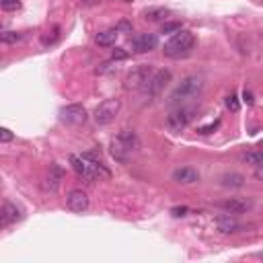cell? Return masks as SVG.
<instances>
[{
  "mask_svg": "<svg viewBox=\"0 0 263 263\" xmlns=\"http://www.w3.org/2000/svg\"><path fill=\"white\" fill-rule=\"evenodd\" d=\"M171 82V70H156L150 82L146 85V93H148V97H159V95L165 91V87Z\"/></svg>",
  "mask_w": 263,
  "mask_h": 263,
  "instance_id": "cell-7",
  "label": "cell"
},
{
  "mask_svg": "<svg viewBox=\"0 0 263 263\" xmlns=\"http://www.w3.org/2000/svg\"><path fill=\"white\" fill-rule=\"evenodd\" d=\"M173 179L177 183H183V185H191V183H197L199 181V173L191 167H181L173 173Z\"/></svg>",
  "mask_w": 263,
  "mask_h": 263,
  "instance_id": "cell-14",
  "label": "cell"
},
{
  "mask_svg": "<svg viewBox=\"0 0 263 263\" xmlns=\"http://www.w3.org/2000/svg\"><path fill=\"white\" fill-rule=\"evenodd\" d=\"M154 74V70L150 64H142L138 68H134L128 76H125V87L132 89V91H138V89H146V85L150 82Z\"/></svg>",
  "mask_w": 263,
  "mask_h": 263,
  "instance_id": "cell-6",
  "label": "cell"
},
{
  "mask_svg": "<svg viewBox=\"0 0 263 263\" xmlns=\"http://www.w3.org/2000/svg\"><path fill=\"white\" fill-rule=\"evenodd\" d=\"M216 228L222 235H233V233H239V230H240V222L235 218V214L226 212V214L216 216Z\"/></svg>",
  "mask_w": 263,
  "mask_h": 263,
  "instance_id": "cell-13",
  "label": "cell"
},
{
  "mask_svg": "<svg viewBox=\"0 0 263 263\" xmlns=\"http://www.w3.org/2000/svg\"><path fill=\"white\" fill-rule=\"evenodd\" d=\"M13 138H15V134L10 132L8 128H2V130H0V142H2V144L10 142V140H13Z\"/></svg>",
  "mask_w": 263,
  "mask_h": 263,
  "instance_id": "cell-23",
  "label": "cell"
},
{
  "mask_svg": "<svg viewBox=\"0 0 263 263\" xmlns=\"http://www.w3.org/2000/svg\"><path fill=\"white\" fill-rule=\"evenodd\" d=\"M121 109V101L120 99H105L103 103H99V107L95 109V121L99 125H109Z\"/></svg>",
  "mask_w": 263,
  "mask_h": 263,
  "instance_id": "cell-5",
  "label": "cell"
},
{
  "mask_svg": "<svg viewBox=\"0 0 263 263\" xmlns=\"http://www.w3.org/2000/svg\"><path fill=\"white\" fill-rule=\"evenodd\" d=\"M23 218V210H21L17 204L13 202H4L2 204V210H0V224L2 226H10L19 222V220Z\"/></svg>",
  "mask_w": 263,
  "mask_h": 263,
  "instance_id": "cell-10",
  "label": "cell"
},
{
  "mask_svg": "<svg viewBox=\"0 0 263 263\" xmlns=\"http://www.w3.org/2000/svg\"><path fill=\"white\" fill-rule=\"evenodd\" d=\"M259 146H261V148H263V140H261V142H259Z\"/></svg>",
  "mask_w": 263,
  "mask_h": 263,
  "instance_id": "cell-29",
  "label": "cell"
},
{
  "mask_svg": "<svg viewBox=\"0 0 263 263\" xmlns=\"http://www.w3.org/2000/svg\"><path fill=\"white\" fill-rule=\"evenodd\" d=\"M193 118H195V109L193 107L177 105V107L167 115V128H169V132H173V134H179L191 123Z\"/></svg>",
  "mask_w": 263,
  "mask_h": 263,
  "instance_id": "cell-4",
  "label": "cell"
},
{
  "mask_svg": "<svg viewBox=\"0 0 263 263\" xmlns=\"http://www.w3.org/2000/svg\"><path fill=\"white\" fill-rule=\"evenodd\" d=\"M255 179H259V181H263V165H261V167H257V169H255Z\"/></svg>",
  "mask_w": 263,
  "mask_h": 263,
  "instance_id": "cell-27",
  "label": "cell"
},
{
  "mask_svg": "<svg viewBox=\"0 0 263 263\" xmlns=\"http://www.w3.org/2000/svg\"><path fill=\"white\" fill-rule=\"evenodd\" d=\"M167 15H169V10L167 8H148V10H144V19H148V21H161Z\"/></svg>",
  "mask_w": 263,
  "mask_h": 263,
  "instance_id": "cell-18",
  "label": "cell"
},
{
  "mask_svg": "<svg viewBox=\"0 0 263 263\" xmlns=\"http://www.w3.org/2000/svg\"><path fill=\"white\" fill-rule=\"evenodd\" d=\"M243 161L247 165H253V167H261L263 165V150H251L243 154Z\"/></svg>",
  "mask_w": 263,
  "mask_h": 263,
  "instance_id": "cell-17",
  "label": "cell"
},
{
  "mask_svg": "<svg viewBox=\"0 0 263 263\" xmlns=\"http://www.w3.org/2000/svg\"><path fill=\"white\" fill-rule=\"evenodd\" d=\"M136 148H138V138H136V134L132 130H123L118 138L111 140V156L120 163L128 161V156Z\"/></svg>",
  "mask_w": 263,
  "mask_h": 263,
  "instance_id": "cell-3",
  "label": "cell"
},
{
  "mask_svg": "<svg viewBox=\"0 0 263 263\" xmlns=\"http://www.w3.org/2000/svg\"><path fill=\"white\" fill-rule=\"evenodd\" d=\"M130 58V51L128 49H123V48H115L111 51V60L113 62H120V60H128Z\"/></svg>",
  "mask_w": 263,
  "mask_h": 263,
  "instance_id": "cell-20",
  "label": "cell"
},
{
  "mask_svg": "<svg viewBox=\"0 0 263 263\" xmlns=\"http://www.w3.org/2000/svg\"><path fill=\"white\" fill-rule=\"evenodd\" d=\"M125 2H132V0H125Z\"/></svg>",
  "mask_w": 263,
  "mask_h": 263,
  "instance_id": "cell-30",
  "label": "cell"
},
{
  "mask_svg": "<svg viewBox=\"0 0 263 263\" xmlns=\"http://www.w3.org/2000/svg\"><path fill=\"white\" fill-rule=\"evenodd\" d=\"M120 31L118 29H107V31H101V33L95 37V44L101 46V48H111L115 44V39H118Z\"/></svg>",
  "mask_w": 263,
  "mask_h": 263,
  "instance_id": "cell-15",
  "label": "cell"
},
{
  "mask_svg": "<svg viewBox=\"0 0 263 263\" xmlns=\"http://www.w3.org/2000/svg\"><path fill=\"white\" fill-rule=\"evenodd\" d=\"M173 31H181L179 23H165L163 25V33H173Z\"/></svg>",
  "mask_w": 263,
  "mask_h": 263,
  "instance_id": "cell-24",
  "label": "cell"
},
{
  "mask_svg": "<svg viewBox=\"0 0 263 263\" xmlns=\"http://www.w3.org/2000/svg\"><path fill=\"white\" fill-rule=\"evenodd\" d=\"M66 206H68V210H72V212L82 214V212L89 210L91 202H89V195L82 191V189H72L66 197Z\"/></svg>",
  "mask_w": 263,
  "mask_h": 263,
  "instance_id": "cell-9",
  "label": "cell"
},
{
  "mask_svg": "<svg viewBox=\"0 0 263 263\" xmlns=\"http://www.w3.org/2000/svg\"><path fill=\"white\" fill-rule=\"evenodd\" d=\"M60 118L68 125H80L87 121V109L82 105H68L60 111Z\"/></svg>",
  "mask_w": 263,
  "mask_h": 263,
  "instance_id": "cell-8",
  "label": "cell"
},
{
  "mask_svg": "<svg viewBox=\"0 0 263 263\" xmlns=\"http://www.w3.org/2000/svg\"><path fill=\"white\" fill-rule=\"evenodd\" d=\"M220 183H222L224 187H233V189H239L245 185V177L240 173H226L220 177Z\"/></svg>",
  "mask_w": 263,
  "mask_h": 263,
  "instance_id": "cell-16",
  "label": "cell"
},
{
  "mask_svg": "<svg viewBox=\"0 0 263 263\" xmlns=\"http://www.w3.org/2000/svg\"><path fill=\"white\" fill-rule=\"evenodd\" d=\"M218 125H220V121L216 120L214 123H210V125H204V128H199L197 132H199V134H210V132H212V130H216V128H218Z\"/></svg>",
  "mask_w": 263,
  "mask_h": 263,
  "instance_id": "cell-26",
  "label": "cell"
},
{
  "mask_svg": "<svg viewBox=\"0 0 263 263\" xmlns=\"http://www.w3.org/2000/svg\"><path fill=\"white\" fill-rule=\"evenodd\" d=\"M202 89H204V80L202 78L199 76H187L175 87V91L171 93V97H169V103L171 105H183L187 101L195 99L197 95L202 93Z\"/></svg>",
  "mask_w": 263,
  "mask_h": 263,
  "instance_id": "cell-1",
  "label": "cell"
},
{
  "mask_svg": "<svg viewBox=\"0 0 263 263\" xmlns=\"http://www.w3.org/2000/svg\"><path fill=\"white\" fill-rule=\"evenodd\" d=\"M251 206H253L251 199H243V197H230L218 204V208H222L224 212H230V214H245L247 210H251Z\"/></svg>",
  "mask_w": 263,
  "mask_h": 263,
  "instance_id": "cell-12",
  "label": "cell"
},
{
  "mask_svg": "<svg viewBox=\"0 0 263 263\" xmlns=\"http://www.w3.org/2000/svg\"><path fill=\"white\" fill-rule=\"evenodd\" d=\"M156 44H159V37L154 33H140L132 39V48H134V51H138V54H146V51L154 49Z\"/></svg>",
  "mask_w": 263,
  "mask_h": 263,
  "instance_id": "cell-11",
  "label": "cell"
},
{
  "mask_svg": "<svg viewBox=\"0 0 263 263\" xmlns=\"http://www.w3.org/2000/svg\"><path fill=\"white\" fill-rule=\"evenodd\" d=\"M187 212H189V208H187V206H177V208L171 210V214L177 216V218H179V216H185Z\"/></svg>",
  "mask_w": 263,
  "mask_h": 263,
  "instance_id": "cell-25",
  "label": "cell"
},
{
  "mask_svg": "<svg viewBox=\"0 0 263 263\" xmlns=\"http://www.w3.org/2000/svg\"><path fill=\"white\" fill-rule=\"evenodd\" d=\"M259 257H261V259H263V253H261V255H259Z\"/></svg>",
  "mask_w": 263,
  "mask_h": 263,
  "instance_id": "cell-31",
  "label": "cell"
},
{
  "mask_svg": "<svg viewBox=\"0 0 263 263\" xmlns=\"http://www.w3.org/2000/svg\"><path fill=\"white\" fill-rule=\"evenodd\" d=\"M0 4L4 10H17L21 8V0H0Z\"/></svg>",
  "mask_w": 263,
  "mask_h": 263,
  "instance_id": "cell-22",
  "label": "cell"
},
{
  "mask_svg": "<svg viewBox=\"0 0 263 263\" xmlns=\"http://www.w3.org/2000/svg\"><path fill=\"white\" fill-rule=\"evenodd\" d=\"M0 39H2V44H17V41L23 39V35L17 33V31H2Z\"/></svg>",
  "mask_w": 263,
  "mask_h": 263,
  "instance_id": "cell-19",
  "label": "cell"
},
{
  "mask_svg": "<svg viewBox=\"0 0 263 263\" xmlns=\"http://www.w3.org/2000/svg\"><path fill=\"white\" fill-rule=\"evenodd\" d=\"M226 107H228L230 111H235V113L240 109V103H239L237 95H228V97H226Z\"/></svg>",
  "mask_w": 263,
  "mask_h": 263,
  "instance_id": "cell-21",
  "label": "cell"
},
{
  "mask_svg": "<svg viewBox=\"0 0 263 263\" xmlns=\"http://www.w3.org/2000/svg\"><path fill=\"white\" fill-rule=\"evenodd\" d=\"M195 46V37L191 31H177V33L167 41L163 51L167 58H181L185 54H189V51L193 49Z\"/></svg>",
  "mask_w": 263,
  "mask_h": 263,
  "instance_id": "cell-2",
  "label": "cell"
},
{
  "mask_svg": "<svg viewBox=\"0 0 263 263\" xmlns=\"http://www.w3.org/2000/svg\"><path fill=\"white\" fill-rule=\"evenodd\" d=\"M243 99H245V103H247V105H251V103H253V95H251V93H247V91H245Z\"/></svg>",
  "mask_w": 263,
  "mask_h": 263,
  "instance_id": "cell-28",
  "label": "cell"
}]
</instances>
